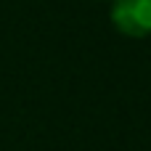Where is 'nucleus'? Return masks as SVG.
I'll return each instance as SVG.
<instances>
[{"label":"nucleus","instance_id":"1","mask_svg":"<svg viewBox=\"0 0 151 151\" xmlns=\"http://www.w3.org/2000/svg\"><path fill=\"white\" fill-rule=\"evenodd\" d=\"M111 21L122 35L130 37L151 35V0H114Z\"/></svg>","mask_w":151,"mask_h":151}]
</instances>
